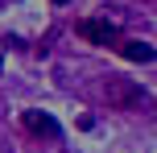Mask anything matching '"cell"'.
<instances>
[{
  "label": "cell",
  "mask_w": 157,
  "mask_h": 153,
  "mask_svg": "<svg viewBox=\"0 0 157 153\" xmlns=\"http://www.w3.org/2000/svg\"><path fill=\"white\" fill-rule=\"evenodd\" d=\"M103 99H108V108H116V112H132V108L145 104V91L136 87L132 79L108 75V83H103Z\"/></svg>",
  "instance_id": "6da1fadb"
},
{
  "label": "cell",
  "mask_w": 157,
  "mask_h": 153,
  "mask_svg": "<svg viewBox=\"0 0 157 153\" xmlns=\"http://www.w3.org/2000/svg\"><path fill=\"white\" fill-rule=\"evenodd\" d=\"M75 29H78V37H87L91 46H116L120 41V25L108 21V17H83Z\"/></svg>",
  "instance_id": "7a4b0ae2"
},
{
  "label": "cell",
  "mask_w": 157,
  "mask_h": 153,
  "mask_svg": "<svg viewBox=\"0 0 157 153\" xmlns=\"http://www.w3.org/2000/svg\"><path fill=\"white\" fill-rule=\"evenodd\" d=\"M21 124L29 132H37V137H46V141H58V137H62V124H58L50 112H21Z\"/></svg>",
  "instance_id": "3957f363"
},
{
  "label": "cell",
  "mask_w": 157,
  "mask_h": 153,
  "mask_svg": "<svg viewBox=\"0 0 157 153\" xmlns=\"http://www.w3.org/2000/svg\"><path fill=\"white\" fill-rule=\"evenodd\" d=\"M116 50L128 58V62H153L157 58V50L149 46V41H116Z\"/></svg>",
  "instance_id": "277c9868"
},
{
  "label": "cell",
  "mask_w": 157,
  "mask_h": 153,
  "mask_svg": "<svg viewBox=\"0 0 157 153\" xmlns=\"http://www.w3.org/2000/svg\"><path fill=\"white\" fill-rule=\"evenodd\" d=\"M54 4H66V0H54Z\"/></svg>",
  "instance_id": "5b68a950"
}]
</instances>
